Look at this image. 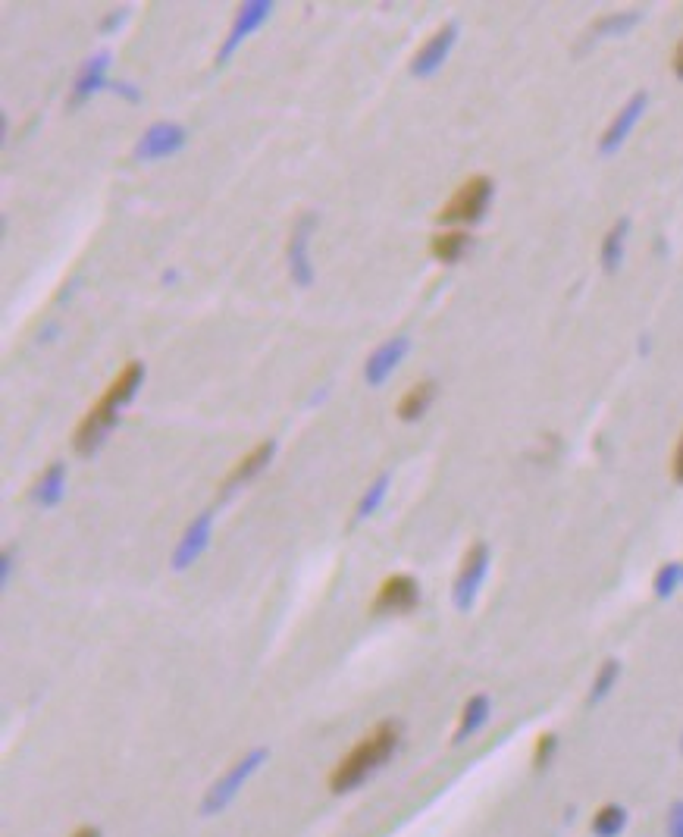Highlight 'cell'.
<instances>
[{
    "label": "cell",
    "mask_w": 683,
    "mask_h": 837,
    "mask_svg": "<svg viewBox=\"0 0 683 837\" xmlns=\"http://www.w3.org/2000/svg\"><path fill=\"white\" fill-rule=\"evenodd\" d=\"M389 474H380L376 477L370 486H367V493L361 496V502H358V521H364V518H370L373 511H380V505H383V499H386V493H389Z\"/></svg>",
    "instance_id": "25"
},
{
    "label": "cell",
    "mask_w": 683,
    "mask_h": 837,
    "mask_svg": "<svg viewBox=\"0 0 683 837\" xmlns=\"http://www.w3.org/2000/svg\"><path fill=\"white\" fill-rule=\"evenodd\" d=\"M107 88H113L116 95L126 98V101H132V104H138V101H141V91H138V88H132L129 82H110Z\"/></svg>",
    "instance_id": "29"
},
{
    "label": "cell",
    "mask_w": 683,
    "mask_h": 837,
    "mask_svg": "<svg viewBox=\"0 0 683 837\" xmlns=\"http://www.w3.org/2000/svg\"><path fill=\"white\" fill-rule=\"evenodd\" d=\"M314 226H317V214L314 211H304L295 220L292 239H289V273H292V283L298 289H311L314 286V264H311Z\"/></svg>",
    "instance_id": "8"
},
{
    "label": "cell",
    "mask_w": 683,
    "mask_h": 837,
    "mask_svg": "<svg viewBox=\"0 0 683 837\" xmlns=\"http://www.w3.org/2000/svg\"><path fill=\"white\" fill-rule=\"evenodd\" d=\"M668 837H683V800L668 812Z\"/></svg>",
    "instance_id": "27"
},
{
    "label": "cell",
    "mask_w": 683,
    "mask_h": 837,
    "mask_svg": "<svg viewBox=\"0 0 683 837\" xmlns=\"http://www.w3.org/2000/svg\"><path fill=\"white\" fill-rule=\"evenodd\" d=\"M555 753H558V737H555L552 731L539 734L536 743H533V756H530V759H533V769H536V772L549 769L552 759H555Z\"/></svg>",
    "instance_id": "26"
},
{
    "label": "cell",
    "mask_w": 683,
    "mask_h": 837,
    "mask_svg": "<svg viewBox=\"0 0 683 837\" xmlns=\"http://www.w3.org/2000/svg\"><path fill=\"white\" fill-rule=\"evenodd\" d=\"M141 380H145V364H141V361H129V364L120 370V374L113 377V383L104 389L101 399L88 408V414L82 417L79 427H76V433H73V449H76V455L91 458L94 452H98V449L107 443L110 430H113L116 424H120L123 408L135 399V392H138Z\"/></svg>",
    "instance_id": "1"
},
{
    "label": "cell",
    "mask_w": 683,
    "mask_h": 837,
    "mask_svg": "<svg viewBox=\"0 0 683 837\" xmlns=\"http://www.w3.org/2000/svg\"><path fill=\"white\" fill-rule=\"evenodd\" d=\"M637 22H640V13H611V16H602L593 26V38L624 35V32H630L633 26H637Z\"/></svg>",
    "instance_id": "23"
},
{
    "label": "cell",
    "mask_w": 683,
    "mask_h": 837,
    "mask_svg": "<svg viewBox=\"0 0 683 837\" xmlns=\"http://www.w3.org/2000/svg\"><path fill=\"white\" fill-rule=\"evenodd\" d=\"M126 22V10H113L104 22H101V32H113L116 26H123Z\"/></svg>",
    "instance_id": "30"
},
{
    "label": "cell",
    "mask_w": 683,
    "mask_h": 837,
    "mask_svg": "<svg viewBox=\"0 0 683 837\" xmlns=\"http://www.w3.org/2000/svg\"><path fill=\"white\" fill-rule=\"evenodd\" d=\"M433 399H436V380H420V383H414V386L402 395V399H398V405H395L398 421H405V424L420 421V417L430 411Z\"/></svg>",
    "instance_id": "17"
},
{
    "label": "cell",
    "mask_w": 683,
    "mask_h": 837,
    "mask_svg": "<svg viewBox=\"0 0 683 837\" xmlns=\"http://www.w3.org/2000/svg\"><path fill=\"white\" fill-rule=\"evenodd\" d=\"M188 142V132L179 123H154L141 132L138 145H135V157L138 160H163V157H173L176 151H182Z\"/></svg>",
    "instance_id": "11"
},
{
    "label": "cell",
    "mask_w": 683,
    "mask_h": 837,
    "mask_svg": "<svg viewBox=\"0 0 683 837\" xmlns=\"http://www.w3.org/2000/svg\"><path fill=\"white\" fill-rule=\"evenodd\" d=\"M627 232H630V220L621 217L615 226H611L605 232V239H602V248H599V258H602V267L608 273H615L624 261V245H627Z\"/></svg>",
    "instance_id": "20"
},
{
    "label": "cell",
    "mask_w": 683,
    "mask_h": 837,
    "mask_svg": "<svg viewBox=\"0 0 683 837\" xmlns=\"http://www.w3.org/2000/svg\"><path fill=\"white\" fill-rule=\"evenodd\" d=\"M63 493H66V464L54 461V464H47L44 474L35 480L32 502L41 505V508H54V505L63 502Z\"/></svg>",
    "instance_id": "16"
},
{
    "label": "cell",
    "mask_w": 683,
    "mask_h": 837,
    "mask_svg": "<svg viewBox=\"0 0 683 837\" xmlns=\"http://www.w3.org/2000/svg\"><path fill=\"white\" fill-rule=\"evenodd\" d=\"M649 107V95L646 91H637V95H633L621 110H618V116L615 120L608 123V129L602 132V138H599V154H615L624 142H627V135L633 132V126L640 123V116H643V110Z\"/></svg>",
    "instance_id": "12"
},
{
    "label": "cell",
    "mask_w": 683,
    "mask_h": 837,
    "mask_svg": "<svg viewBox=\"0 0 683 837\" xmlns=\"http://www.w3.org/2000/svg\"><path fill=\"white\" fill-rule=\"evenodd\" d=\"M107 66H110V54L101 51V54H94L88 57L82 66H79V73L73 79V95H69V107H82L94 91H101L107 88Z\"/></svg>",
    "instance_id": "14"
},
{
    "label": "cell",
    "mask_w": 683,
    "mask_h": 837,
    "mask_svg": "<svg viewBox=\"0 0 683 837\" xmlns=\"http://www.w3.org/2000/svg\"><path fill=\"white\" fill-rule=\"evenodd\" d=\"M69 837H101V828H94V825H82V828H76L73 834Z\"/></svg>",
    "instance_id": "33"
},
{
    "label": "cell",
    "mask_w": 683,
    "mask_h": 837,
    "mask_svg": "<svg viewBox=\"0 0 683 837\" xmlns=\"http://www.w3.org/2000/svg\"><path fill=\"white\" fill-rule=\"evenodd\" d=\"M398 743H402V725L380 722L336 762V769L329 772V790L333 794H348V790L361 787L373 772H380L392 759Z\"/></svg>",
    "instance_id": "2"
},
{
    "label": "cell",
    "mask_w": 683,
    "mask_h": 837,
    "mask_svg": "<svg viewBox=\"0 0 683 837\" xmlns=\"http://www.w3.org/2000/svg\"><path fill=\"white\" fill-rule=\"evenodd\" d=\"M276 455V439H264V443H257L248 455H242L239 461H235V468L226 474V480L220 483V493H232L235 486H242L248 480H254L257 474H261L267 464L273 461Z\"/></svg>",
    "instance_id": "15"
},
{
    "label": "cell",
    "mask_w": 683,
    "mask_h": 837,
    "mask_svg": "<svg viewBox=\"0 0 683 837\" xmlns=\"http://www.w3.org/2000/svg\"><path fill=\"white\" fill-rule=\"evenodd\" d=\"M596 837H618L627 828V809L621 803H605L596 809V816L590 822Z\"/></svg>",
    "instance_id": "21"
},
{
    "label": "cell",
    "mask_w": 683,
    "mask_h": 837,
    "mask_svg": "<svg viewBox=\"0 0 683 837\" xmlns=\"http://www.w3.org/2000/svg\"><path fill=\"white\" fill-rule=\"evenodd\" d=\"M492 192H496V185H492L489 176H470L461 182V189L442 204V211L436 214L439 223H477L483 220L486 207L492 201Z\"/></svg>",
    "instance_id": "4"
},
{
    "label": "cell",
    "mask_w": 683,
    "mask_h": 837,
    "mask_svg": "<svg viewBox=\"0 0 683 837\" xmlns=\"http://www.w3.org/2000/svg\"><path fill=\"white\" fill-rule=\"evenodd\" d=\"M420 606V584L414 574H389L376 590L370 612L373 615H411Z\"/></svg>",
    "instance_id": "6"
},
{
    "label": "cell",
    "mask_w": 683,
    "mask_h": 837,
    "mask_svg": "<svg viewBox=\"0 0 683 837\" xmlns=\"http://www.w3.org/2000/svg\"><path fill=\"white\" fill-rule=\"evenodd\" d=\"M10 571H13V549L7 546L4 555H0V580H4V584L10 580Z\"/></svg>",
    "instance_id": "32"
},
{
    "label": "cell",
    "mask_w": 683,
    "mask_h": 837,
    "mask_svg": "<svg viewBox=\"0 0 683 837\" xmlns=\"http://www.w3.org/2000/svg\"><path fill=\"white\" fill-rule=\"evenodd\" d=\"M489 571V546L483 540L470 543L464 558H461V568L455 574V584H452V602L458 612H470L474 609V602L480 596V587L486 580Z\"/></svg>",
    "instance_id": "5"
},
{
    "label": "cell",
    "mask_w": 683,
    "mask_h": 837,
    "mask_svg": "<svg viewBox=\"0 0 683 837\" xmlns=\"http://www.w3.org/2000/svg\"><path fill=\"white\" fill-rule=\"evenodd\" d=\"M489 712H492V703H489V696L486 693H474L470 700L461 706V718H458V728H455V743H464L474 737L486 722H489Z\"/></svg>",
    "instance_id": "18"
},
{
    "label": "cell",
    "mask_w": 683,
    "mask_h": 837,
    "mask_svg": "<svg viewBox=\"0 0 683 837\" xmlns=\"http://www.w3.org/2000/svg\"><path fill=\"white\" fill-rule=\"evenodd\" d=\"M210 537H214V511H201V515L185 527V533L179 537L173 555H170V565L173 571H185L192 568L198 558L204 555V549L210 546Z\"/></svg>",
    "instance_id": "10"
},
{
    "label": "cell",
    "mask_w": 683,
    "mask_h": 837,
    "mask_svg": "<svg viewBox=\"0 0 683 837\" xmlns=\"http://www.w3.org/2000/svg\"><path fill=\"white\" fill-rule=\"evenodd\" d=\"M680 753H683V737H680Z\"/></svg>",
    "instance_id": "34"
},
{
    "label": "cell",
    "mask_w": 683,
    "mask_h": 837,
    "mask_svg": "<svg viewBox=\"0 0 683 837\" xmlns=\"http://www.w3.org/2000/svg\"><path fill=\"white\" fill-rule=\"evenodd\" d=\"M270 750L267 747H257L251 753H245L242 759H235L229 769L207 787V794L201 800V816H220V812L242 794V787L261 772V765L267 762Z\"/></svg>",
    "instance_id": "3"
},
{
    "label": "cell",
    "mask_w": 683,
    "mask_h": 837,
    "mask_svg": "<svg viewBox=\"0 0 683 837\" xmlns=\"http://www.w3.org/2000/svg\"><path fill=\"white\" fill-rule=\"evenodd\" d=\"M455 41H458V26L455 22H445V26H439L427 41L420 44V51L414 54L411 60V76L417 79H430L436 76L442 63L449 60L452 48H455Z\"/></svg>",
    "instance_id": "9"
},
{
    "label": "cell",
    "mask_w": 683,
    "mask_h": 837,
    "mask_svg": "<svg viewBox=\"0 0 683 837\" xmlns=\"http://www.w3.org/2000/svg\"><path fill=\"white\" fill-rule=\"evenodd\" d=\"M270 16H273V4H270V0H248V4H242L239 13H235V19H232L229 35L223 38L220 51H217V66H226V63L232 60V54L242 48V41L251 38Z\"/></svg>",
    "instance_id": "7"
},
{
    "label": "cell",
    "mask_w": 683,
    "mask_h": 837,
    "mask_svg": "<svg viewBox=\"0 0 683 837\" xmlns=\"http://www.w3.org/2000/svg\"><path fill=\"white\" fill-rule=\"evenodd\" d=\"M467 248H470V236L464 229H445V232H436L433 236V245H430V251H433V258L436 261H442V264H458L464 254H467Z\"/></svg>",
    "instance_id": "19"
},
{
    "label": "cell",
    "mask_w": 683,
    "mask_h": 837,
    "mask_svg": "<svg viewBox=\"0 0 683 837\" xmlns=\"http://www.w3.org/2000/svg\"><path fill=\"white\" fill-rule=\"evenodd\" d=\"M671 69H674V76L683 82V38L677 41V48H674V54H671Z\"/></svg>",
    "instance_id": "31"
},
{
    "label": "cell",
    "mask_w": 683,
    "mask_h": 837,
    "mask_svg": "<svg viewBox=\"0 0 683 837\" xmlns=\"http://www.w3.org/2000/svg\"><path fill=\"white\" fill-rule=\"evenodd\" d=\"M408 348H411V339H408V336H392L389 342H383V345L376 348V352L367 358V364H364V380H367L370 386H383V383L395 374V370H398V364L405 361Z\"/></svg>",
    "instance_id": "13"
},
{
    "label": "cell",
    "mask_w": 683,
    "mask_h": 837,
    "mask_svg": "<svg viewBox=\"0 0 683 837\" xmlns=\"http://www.w3.org/2000/svg\"><path fill=\"white\" fill-rule=\"evenodd\" d=\"M671 477L683 486V433H680V443L671 455Z\"/></svg>",
    "instance_id": "28"
},
{
    "label": "cell",
    "mask_w": 683,
    "mask_h": 837,
    "mask_svg": "<svg viewBox=\"0 0 683 837\" xmlns=\"http://www.w3.org/2000/svg\"><path fill=\"white\" fill-rule=\"evenodd\" d=\"M683 584V562H665L662 568L655 571V580H652V590L658 599H668L674 596V590Z\"/></svg>",
    "instance_id": "24"
},
{
    "label": "cell",
    "mask_w": 683,
    "mask_h": 837,
    "mask_svg": "<svg viewBox=\"0 0 683 837\" xmlns=\"http://www.w3.org/2000/svg\"><path fill=\"white\" fill-rule=\"evenodd\" d=\"M618 674H621L618 659H605V662L599 665V671H596V678H593V687H590V696H586V703H590V706L602 703L605 696L611 693V687H615Z\"/></svg>",
    "instance_id": "22"
}]
</instances>
